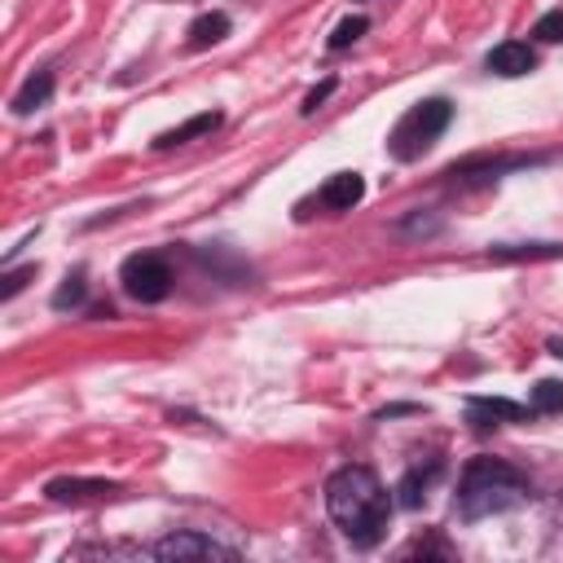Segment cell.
Masks as SVG:
<instances>
[{
    "label": "cell",
    "mask_w": 563,
    "mask_h": 563,
    "mask_svg": "<svg viewBox=\"0 0 563 563\" xmlns=\"http://www.w3.org/2000/svg\"><path fill=\"white\" fill-rule=\"evenodd\" d=\"M80 300H84V273L67 277V287L54 296V305H58V309H67V305H80Z\"/></svg>",
    "instance_id": "18"
},
{
    "label": "cell",
    "mask_w": 563,
    "mask_h": 563,
    "mask_svg": "<svg viewBox=\"0 0 563 563\" xmlns=\"http://www.w3.org/2000/svg\"><path fill=\"white\" fill-rule=\"evenodd\" d=\"M119 282H124V291H128L137 305H159V300H168V291H172V268H168V260H159V255H133V260L124 264Z\"/></svg>",
    "instance_id": "4"
},
{
    "label": "cell",
    "mask_w": 563,
    "mask_h": 563,
    "mask_svg": "<svg viewBox=\"0 0 563 563\" xmlns=\"http://www.w3.org/2000/svg\"><path fill=\"white\" fill-rule=\"evenodd\" d=\"M326 510L331 519L340 524V532L370 550L383 541L388 532V515H392V497L383 489V480L370 471V467H340L331 480H326Z\"/></svg>",
    "instance_id": "1"
},
{
    "label": "cell",
    "mask_w": 563,
    "mask_h": 563,
    "mask_svg": "<svg viewBox=\"0 0 563 563\" xmlns=\"http://www.w3.org/2000/svg\"><path fill=\"white\" fill-rule=\"evenodd\" d=\"M361 198H366L361 172H335V176L322 185V203H326L331 211H353Z\"/></svg>",
    "instance_id": "7"
},
{
    "label": "cell",
    "mask_w": 563,
    "mask_h": 563,
    "mask_svg": "<svg viewBox=\"0 0 563 563\" xmlns=\"http://www.w3.org/2000/svg\"><path fill=\"white\" fill-rule=\"evenodd\" d=\"M550 353H554V357H563V340H554V344H550Z\"/></svg>",
    "instance_id": "21"
},
{
    "label": "cell",
    "mask_w": 563,
    "mask_h": 563,
    "mask_svg": "<svg viewBox=\"0 0 563 563\" xmlns=\"http://www.w3.org/2000/svg\"><path fill=\"white\" fill-rule=\"evenodd\" d=\"M563 246H497V260H524V255H559Z\"/></svg>",
    "instance_id": "19"
},
{
    "label": "cell",
    "mask_w": 563,
    "mask_h": 563,
    "mask_svg": "<svg viewBox=\"0 0 563 563\" xmlns=\"http://www.w3.org/2000/svg\"><path fill=\"white\" fill-rule=\"evenodd\" d=\"M331 93H335V80H326V84H318V89H313V93L305 97V115H313V111H318V106H322V102H326Z\"/></svg>",
    "instance_id": "20"
},
{
    "label": "cell",
    "mask_w": 563,
    "mask_h": 563,
    "mask_svg": "<svg viewBox=\"0 0 563 563\" xmlns=\"http://www.w3.org/2000/svg\"><path fill=\"white\" fill-rule=\"evenodd\" d=\"M532 36H537V41H545V45H559V41H563V10L541 14V19H537V27H532Z\"/></svg>",
    "instance_id": "16"
},
{
    "label": "cell",
    "mask_w": 563,
    "mask_h": 563,
    "mask_svg": "<svg viewBox=\"0 0 563 563\" xmlns=\"http://www.w3.org/2000/svg\"><path fill=\"white\" fill-rule=\"evenodd\" d=\"M49 93H54V71H41V76H32V80L19 89L14 111H19V115H32L36 106H45V102H49Z\"/></svg>",
    "instance_id": "12"
},
{
    "label": "cell",
    "mask_w": 563,
    "mask_h": 563,
    "mask_svg": "<svg viewBox=\"0 0 563 563\" xmlns=\"http://www.w3.org/2000/svg\"><path fill=\"white\" fill-rule=\"evenodd\" d=\"M432 480H436V467H432V471H410V475L397 484V493H401L397 502H401V506H410V510H418V506L427 502V489H432Z\"/></svg>",
    "instance_id": "13"
},
{
    "label": "cell",
    "mask_w": 563,
    "mask_h": 563,
    "mask_svg": "<svg viewBox=\"0 0 563 563\" xmlns=\"http://www.w3.org/2000/svg\"><path fill=\"white\" fill-rule=\"evenodd\" d=\"M211 128H220V115H216V111H203V115H194L189 124H181V128L163 133V137L154 141V150H172V146H185V141H194V137H207Z\"/></svg>",
    "instance_id": "10"
},
{
    "label": "cell",
    "mask_w": 563,
    "mask_h": 563,
    "mask_svg": "<svg viewBox=\"0 0 563 563\" xmlns=\"http://www.w3.org/2000/svg\"><path fill=\"white\" fill-rule=\"evenodd\" d=\"M449 119H453V106H449L445 97H427V102L410 106V111L401 115V124L392 128V137H388L392 159H401V163L423 159V154L440 141V133L449 128Z\"/></svg>",
    "instance_id": "3"
},
{
    "label": "cell",
    "mask_w": 563,
    "mask_h": 563,
    "mask_svg": "<svg viewBox=\"0 0 563 563\" xmlns=\"http://www.w3.org/2000/svg\"><path fill=\"white\" fill-rule=\"evenodd\" d=\"M54 502H97V497H111L115 484L111 480H80V475H62V480H49L45 489Z\"/></svg>",
    "instance_id": "9"
},
{
    "label": "cell",
    "mask_w": 563,
    "mask_h": 563,
    "mask_svg": "<svg viewBox=\"0 0 563 563\" xmlns=\"http://www.w3.org/2000/svg\"><path fill=\"white\" fill-rule=\"evenodd\" d=\"M528 414H532L528 405H515V401H502V397H475V401H471V423H475V427L524 423Z\"/></svg>",
    "instance_id": "8"
},
{
    "label": "cell",
    "mask_w": 563,
    "mask_h": 563,
    "mask_svg": "<svg viewBox=\"0 0 563 563\" xmlns=\"http://www.w3.org/2000/svg\"><path fill=\"white\" fill-rule=\"evenodd\" d=\"M150 554L154 559H238L233 545H220L216 537H203V532H172L154 541Z\"/></svg>",
    "instance_id": "5"
},
{
    "label": "cell",
    "mask_w": 563,
    "mask_h": 563,
    "mask_svg": "<svg viewBox=\"0 0 563 563\" xmlns=\"http://www.w3.org/2000/svg\"><path fill=\"white\" fill-rule=\"evenodd\" d=\"M537 67V54L528 49V45H519V41H506V45H497L493 54H489V71L493 76H506V80H519V76H528Z\"/></svg>",
    "instance_id": "6"
},
{
    "label": "cell",
    "mask_w": 563,
    "mask_h": 563,
    "mask_svg": "<svg viewBox=\"0 0 563 563\" xmlns=\"http://www.w3.org/2000/svg\"><path fill=\"white\" fill-rule=\"evenodd\" d=\"M532 414H563V383L559 379H541L532 388V401H528Z\"/></svg>",
    "instance_id": "14"
},
{
    "label": "cell",
    "mask_w": 563,
    "mask_h": 563,
    "mask_svg": "<svg viewBox=\"0 0 563 563\" xmlns=\"http://www.w3.org/2000/svg\"><path fill=\"white\" fill-rule=\"evenodd\" d=\"M366 27H370V19H366V14L344 19V23L335 27V36H331V49H348L353 41H361V36H366Z\"/></svg>",
    "instance_id": "15"
},
{
    "label": "cell",
    "mask_w": 563,
    "mask_h": 563,
    "mask_svg": "<svg viewBox=\"0 0 563 563\" xmlns=\"http://www.w3.org/2000/svg\"><path fill=\"white\" fill-rule=\"evenodd\" d=\"M27 277H36V264H27V268H14V273H5V287H0V300H14L23 287H27Z\"/></svg>",
    "instance_id": "17"
},
{
    "label": "cell",
    "mask_w": 563,
    "mask_h": 563,
    "mask_svg": "<svg viewBox=\"0 0 563 563\" xmlns=\"http://www.w3.org/2000/svg\"><path fill=\"white\" fill-rule=\"evenodd\" d=\"M528 502V480L497 462V458H475L467 471H462V484H458V515L462 519H489V515H502V510H515Z\"/></svg>",
    "instance_id": "2"
},
{
    "label": "cell",
    "mask_w": 563,
    "mask_h": 563,
    "mask_svg": "<svg viewBox=\"0 0 563 563\" xmlns=\"http://www.w3.org/2000/svg\"><path fill=\"white\" fill-rule=\"evenodd\" d=\"M225 36H229V14H203V19H194V27H189V49L220 45Z\"/></svg>",
    "instance_id": "11"
}]
</instances>
